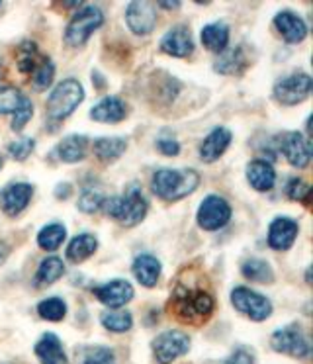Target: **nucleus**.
<instances>
[{
	"label": "nucleus",
	"instance_id": "obj_4",
	"mask_svg": "<svg viewBox=\"0 0 313 364\" xmlns=\"http://www.w3.org/2000/svg\"><path fill=\"white\" fill-rule=\"evenodd\" d=\"M85 100V88L77 79H65L61 80L53 92L47 98V119L49 124H57L69 118L73 112Z\"/></svg>",
	"mask_w": 313,
	"mask_h": 364
},
{
	"label": "nucleus",
	"instance_id": "obj_33",
	"mask_svg": "<svg viewBox=\"0 0 313 364\" xmlns=\"http://www.w3.org/2000/svg\"><path fill=\"white\" fill-rule=\"evenodd\" d=\"M102 325L112 333H125L132 329L133 317L129 311H104L100 316Z\"/></svg>",
	"mask_w": 313,
	"mask_h": 364
},
{
	"label": "nucleus",
	"instance_id": "obj_39",
	"mask_svg": "<svg viewBox=\"0 0 313 364\" xmlns=\"http://www.w3.org/2000/svg\"><path fill=\"white\" fill-rule=\"evenodd\" d=\"M33 149H36V139L33 137H20V139H16V141L8 145V155L14 161H26Z\"/></svg>",
	"mask_w": 313,
	"mask_h": 364
},
{
	"label": "nucleus",
	"instance_id": "obj_2",
	"mask_svg": "<svg viewBox=\"0 0 313 364\" xmlns=\"http://www.w3.org/2000/svg\"><path fill=\"white\" fill-rule=\"evenodd\" d=\"M200 174L194 168H159L151 178V188L156 198L166 202L186 198L198 188Z\"/></svg>",
	"mask_w": 313,
	"mask_h": 364
},
{
	"label": "nucleus",
	"instance_id": "obj_23",
	"mask_svg": "<svg viewBox=\"0 0 313 364\" xmlns=\"http://www.w3.org/2000/svg\"><path fill=\"white\" fill-rule=\"evenodd\" d=\"M88 137L86 135H69L55 145L53 155L61 163H78L86 157Z\"/></svg>",
	"mask_w": 313,
	"mask_h": 364
},
{
	"label": "nucleus",
	"instance_id": "obj_16",
	"mask_svg": "<svg viewBox=\"0 0 313 364\" xmlns=\"http://www.w3.org/2000/svg\"><path fill=\"white\" fill-rule=\"evenodd\" d=\"M92 294L96 296V300L102 301L108 308H122L133 298V286L127 280L116 278V280H110L106 284L96 286Z\"/></svg>",
	"mask_w": 313,
	"mask_h": 364
},
{
	"label": "nucleus",
	"instance_id": "obj_41",
	"mask_svg": "<svg viewBox=\"0 0 313 364\" xmlns=\"http://www.w3.org/2000/svg\"><path fill=\"white\" fill-rule=\"evenodd\" d=\"M223 364H255V353L247 347H237L223 360Z\"/></svg>",
	"mask_w": 313,
	"mask_h": 364
},
{
	"label": "nucleus",
	"instance_id": "obj_43",
	"mask_svg": "<svg viewBox=\"0 0 313 364\" xmlns=\"http://www.w3.org/2000/svg\"><path fill=\"white\" fill-rule=\"evenodd\" d=\"M70 192H73V188H70V184H59L57 188H55V196L59 200H65V198H69L70 196Z\"/></svg>",
	"mask_w": 313,
	"mask_h": 364
},
{
	"label": "nucleus",
	"instance_id": "obj_7",
	"mask_svg": "<svg viewBox=\"0 0 313 364\" xmlns=\"http://www.w3.org/2000/svg\"><path fill=\"white\" fill-rule=\"evenodd\" d=\"M313 88V80L307 73H294L280 79L274 85V98L282 106H296L309 98Z\"/></svg>",
	"mask_w": 313,
	"mask_h": 364
},
{
	"label": "nucleus",
	"instance_id": "obj_9",
	"mask_svg": "<svg viewBox=\"0 0 313 364\" xmlns=\"http://www.w3.org/2000/svg\"><path fill=\"white\" fill-rule=\"evenodd\" d=\"M196 220H198V225L202 230L218 231L226 228L231 220V206L226 198H221L218 194H210L202 200Z\"/></svg>",
	"mask_w": 313,
	"mask_h": 364
},
{
	"label": "nucleus",
	"instance_id": "obj_19",
	"mask_svg": "<svg viewBox=\"0 0 313 364\" xmlns=\"http://www.w3.org/2000/svg\"><path fill=\"white\" fill-rule=\"evenodd\" d=\"M125 116H127V104L117 96H104L90 110V118L100 124H117Z\"/></svg>",
	"mask_w": 313,
	"mask_h": 364
},
{
	"label": "nucleus",
	"instance_id": "obj_46",
	"mask_svg": "<svg viewBox=\"0 0 313 364\" xmlns=\"http://www.w3.org/2000/svg\"><path fill=\"white\" fill-rule=\"evenodd\" d=\"M0 6H2V2H0Z\"/></svg>",
	"mask_w": 313,
	"mask_h": 364
},
{
	"label": "nucleus",
	"instance_id": "obj_30",
	"mask_svg": "<svg viewBox=\"0 0 313 364\" xmlns=\"http://www.w3.org/2000/svg\"><path fill=\"white\" fill-rule=\"evenodd\" d=\"M77 355V364H116V355L108 347H78L75 350Z\"/></svg>",
	"mask_w": 313,
	"mask_h": 364
},
{
	"label": "nucleus",
	"instance_id": "obj_6",
	"mask_svg": "<svg viewBox=\"0 0 313 364\" xmlns=\"http://www.w3.org/2000/svg\"><path fill=\"white\" fill-rule=\"evenodd\" d=\"M231 304L233 308L249 317L250 321H265L272 314V301L262 294L250 290L247 286H237L231 292Z\"/></svg>",
	"mask_w": 313,
	"mask_h": 364
},
{
	"label": "nucleus",
	"instance_id": "obj_22",
	"mask_svg": "<svg viewBox=\"0 0 313 364\" xmlns=\"http://www.w3.org/2000/svg\"><path fill=\"white\" fill-rule=\"evenodd\" d=\"M133 270V277L137 278V282L141 286H145V288H153L159 282V278H161V261L153 257V255L143 253L139 257H135V261L132 264Z\"/></svg>",
	"mask_w": 313,
	"mask_h": 364
},
{
	"label": "nucleus",
	"instance_id": "obj_31",
	"mask_svg": "<svg viewBox=\"0 0 313 364\" xmlns=\"http://www.w3.org/2000/svg\"><path fill=\"white\" fill-rule=\"evenodd\" d=\"M39 61H41V57H39L38 46L33 41H23V43L18 46V49H16V67H18V71L23 73V75H31L36 71Z\"/></svg>",
	"mask_w": 313,
	"mask_h": 364
},
{
	"label": "nucleus",
	"instance_id": "obj_11",
	"mask_svg": "<svg viewBox=\"0 0 313 364\" xmlns=\"http://www.w3.org/2000/svg\"><path fill=\"white\" fill-rule=\"evenodd\" d=\"M125 24L135 36H147L156 26V6L147 0L129 2L125 9Z\"/></svg>",
	"mask_w": 313,
	"mask_h": 364
},
{
	"label": "nucleus",
	"instance_id": "obj_44",
	"mask_svg": "<svg viewBox=\"0 0 313 364\" xmlns=\"http://www.w3.org/2000/svg\"><path fill=\"white\" fill-rule=\"evenodd\" d=\"M156 6H159V9H164V10H179L182 4H180V2H159Z\"/></svg>",
	"mask_w": 313,
	"mask_h": 364
},
{
	"label": "nucleus",
	"instance_id": "obj_37",
	"mask_svg": "<svg viewBox=\"0 0 313 364\" xmlns=\"http://www.w3.org/2000/svg\"><path fill=\"white\" fill-rule=\"evenodd\" d=\"M286 194L290 200L294 202H302L304 206L312 204V186L309 182H305L304 178H292L286 186Z\"/></svg>",
	"mask_w": 313,
	"mask_h": 364
},
{
	"label": "nucleus",
	"instance_id": "obj_45",
	"mask_svg": "<svg viewBox=\"0 0 313 364\" xmlns=\"http://www.w3.org/2000/svg\"><path fill=\"white\" fill-rule=\"evenodd\" d=\"M2 165H4V159H2V155H0V168H2Z\"/></svg>",
	"mask_w": 313,
	"mask_h": 364
},
{
	"label": "nucleus",
	"instance_id": "obj_3",
	"mask_svg": "<svg viewBox=\"0 0 313 364\" xmlns=\"http://www.w3.org/2000/svg\"><path fill=\"white\" fill-rule=\"evenodd\" d=\"M106 214L124 228H133L145 220L149 204L137 184H129L122 196H112L104 202Z\"/></svg>",
	"mask_w": 313,
	"mask_h": 364
},
{
	"label": "nucleus",
	"instance_id": "obj_21",
	"mask_svg": "<svg viewBox=\"0 0 313 364\" xmlns=\"http://www.w3.org/2000/svg\"><path fill=\"white\" fill-rule=\"evenodd\" d=\"M247 181H249L250 188H255L257 192L272 191L274 182H276V171L268 161L255 159L247 165Z\"/></svg>",
	"mask_w": 313,
	"mask_h": 364
},
{
	"label": "nucleus",
	"instance_id": "obj_12",
	"mask_svg": "<svg viewBox=\"0 0 313 364\" xmlns=\"http://www.w3.org/2000/svg\"><path fill=\"white\" fill-rule=\"evenodd\" d=\"M280 151L294 168H305L312 161V141L299 132H288L280 139Z\"/></svg>",
	"mask_w": 313,
	"mask_h": 364
},
{
	"label": "nucleus",
	"instance_id": "obj_14",
	"mask_svg": "<svg viewBox=\"0 0 313 364\" xmlns=\"http://www.w3.org/2000/svg\"><path fill=\"white\" fill-rule=\"evenodd\" d=\"M161 51L171 57H190L194 53V40L186 26H174L161 38Z\"/></svg>",
	"mask_w": 313,
	"mask_h": 364
},
{
	"label": "nucleus",
	"instance_id": "obj_18",
	"mask_svg": "<svg viewBox=\"0 0 313 364\" xmlns=\"http://www.w3.org/2000/svg\"><path fill=\"white\" fill-rule=\"evenodd\" d=\"M229 145H231V132L223 126L213 127L200 143V159L203 163H216Z\"/></svg>",
	"mask_w": 313,
	"mask_h": 364
},
{
	"label": "nucleus",
	"instance_id": "obj_5",
	"mask_svg": "<svg viewBox=\"0 0 313 364\" xmlns=\"http://www.w3.org/2000/svg\"><path fill=\"white\" fill-rule=\"evenodd\" d=\"M104 24V14L98 6L92 4H83L78 12H75V16L70 18L69 26L65 30V41L70 48H80L85 46L86 41L90 40L100 26Z\"/></svg>",
	"mask_w": 313,
	"mask_h": 364
},
{
	"label": "nucleus",
	"instance_id": "obj_32",
	"mask_svg": "<svg viewBox=\"0 0 313 364\" xmlns=\"http://www.w3.org/2000/svg\"><path fill=\"white\" fill-rule=\"evenodd\" d=\"M67 237V228L63 223H49L38 233V245L43 251H57Z\"/></svg>",
	"mask_w": 313,
	"mask_h": 364
},
{
	"label": "nucleus",
	"instance_id": "obj_35",
	"mask_svg": "<svg viewBox=\"0 0 313 364\" xmlns=\"http://www.w3.org/2000/svg\"><path fill=\"white\" fill-rule=\"evenodd\" d=\"M53 79H55V65L51 63V59H41L38 67H36V71L31 73L33 87L38 88V90H46V88L51 87Z\"/></svg>",
	"mask_w": 313,
	"mask_h": 364
},
{
	"label": "nucleus",
	"instance_id": "obj_27",
	"mask_svg": "<svg viewBox=\"0 0 313 364\" xmlns=\"http://www.w3.org/2000/svg\"><path fill=\"white\" fill-rule=\"evenodd\" d=\"M127 149V141L124 137H98L94 141V155L102 163H114L122 157Z\"/></svg>",
	"mask_w": 313,
	"mask_h": 364
},
{
	"label": "nucleus",
	"instance_id": "obj_13",
	"mask_svg": "<svg viewBox=\"0 0 313 364\" xmlns=\"http://www.w3.org/2000/svg\"><path fill=\"white\" fill-rule=\"evenodd\" d=\"M31 196H33V186L28 184V182L8 184L6 188L0 191V208L6 215L16 218L30 206Z\"/></svg>",
	"mask_w": 313,
	"mask_h": 364
},
{
	"label": "nucleus",
	"instance_id": "obj_28",
	"mask_svg": "<svg viewBox=\"0 0 313 364\" xmlns=\"http://www.w3.org/2000/svg\"><path fill=\"white\" fill-rule=\"evenodd\" d=\"M65 274V264L59 257H47L43 261L39 262L38 272H36V286L43 288V286L55 284L59 278Z\"/></svg>",
	"mask_w": 313,
	"mask_h": 364
},
{
	"label": "nucleus",
	"instance_id": "obj_34",
	"mask_svg": "<svg viewBox=\"0 0 313 364\" xmlns=\"http://www.w3.org/2000/svg\"><path fill=\"white\" fill-rule=\"evenodd\" d=\"M38 314L47 321H61L67 316V304L61 298H47L38 304Z\"/></svg>",
	"mask_w": 313,
	"mask_h": 364
},
{
	"label": "nucleus",
	"instance_id": "obj_17",
	"mask_svg": "<svg viewBox=\"0 0 313 364\" xmlns=\"http://www.w3.org/2000/svg\"><path fill=\"white\" fill-rule=\"evenodd\" d=\"M274 28L288 43H302L307 38V24L304 22V18L297 16L292 10L278 12L274 16Z\"/></svg>",
	"mask_w": 313,
	"mask_h": 364
},
{
	"label": "nucleus",
	"instance_id": "obj_36",
	"mask_svg": "<svg viewBox=\"0 0 313 364\" xmlns=\"http://www.w3.org/2000/svg\"><path fill=\"white\" fill-rule=\"evenodd\" d=\"M23 100V95L14 87L0 85V114H14Z\"/></svg>",
	"mask_w": 313,
	"mask_h": 364
},
{
	"label": "nucleus",
	"instance_id": "obj_20",
	"mask_svg": "<svg viewBox=\"0 0 313 364\" xmlns=\"http://www.w3.org/2000/svg\"><path fill=\"white\" fill-rule=\"evenodd\" d=\"M33 350H36V356L41 364H67V355H65L63 343L55 333L41 335Z\"/></svg>",
	"mask_w": 313,
	"mask_h": 364
},
{
	"label": "nucleus",
	"instance_id": "obj_29",
	"mask_svg": "<svg viewBox=\"0 0 313 364\" xmlns=\"http://www.w3.org/2000/svg\"><path fill=\"white\" fill-rule=\"evenodd\" d=\"M241 274L250 282H258V284H270L274 282V270L272 267L265 261V259H247L243 262Z\"/></svg>",
	"mask_w": 313,
	"mask_h": 364
},
{
	"label": "nucleus",
	"instance_id": "obj_38",
	"mask_svg": "<svg viewBox=\"0 0 313 364\" xmlns=\"http://www.w3.org/2000/svg\"><path fill=\"white\" fill-rule=\"evenodd\" d=\"M104 202H106V198L102 196L100 191L86 188V191L80 194L77 206L78 210H80V212H85V214H94V212H98V210L104 206Z\"/></svg>",
	"mask_w": 313,
	"mask_h": 364
},
{
	"label": "nucleus",
	"instance_id": "obj_42",
	"mask_svg": "<svg viewBox=\"0 0 313 364\" xmlns=\"http://www.w3.org/2000/svg\"><path fill=\"white\" fill-rule=\"evenodd\" d=\"M155 145L164 157H176L180 153V143L172 137H161V139H156Z\"/></svg>",
	"mask_w": 313,
	"mask_h": 364
},
{
	"label": "nucleus",
	"instance_id": "obj_8",
	"mask_svg": "<svg viewBox=\"0 0 313 364\" xmlns=\"http://www.w3.org/2000/svg\"><path fill=\"white\" fill-rule=\"evenodd\" d=\"M270 345L276 353L296 356V358H307L312 355V343L297 325H288L272 333Z\"/></svg>",
	"mask_w": 313,
	"mask_h": 364
},
{
	"label": "nucleus",
	"instance_id": "obj_15",
	"mask_svg": "<svg viewBox=\"0 0 313 364\" xmlns=\"http://www.w3.org/2000/svg\"><path fill=\"white\" fill-rule=\"evenodd\" d=\"M297 233H299V225L296 220L286 215L276 218L268 225V245L274 251H288L297 239Z\"/></svg>",
	"mask_w": 313,
	"mask_h": 364
},
{
	"label": "nucleus",
	"instance_id": "obj_24",
	"mask_svg": "<svg viewBox=\"0 0 313 364\" xmlns=\"http://www.w3.org/2000/svg\"><path fill=\"white\" fill-rule=\"evenodd\" d=\"M249 67V59L245 55V49L233 48L221 51L213 63V71L219 75H241Z\"/></svg>",
	"mask_w": 313,
	"mask_h": 364
},
{
	"label": "nucleus",
	"instance_id": "obj_10",
	"mask_svg": "<svg viewBox=\"0 0 313 364\" xmlns=\"http://www.w3.org/2000/svg\"><path fill=\"white\" fill-rule=\"evenodd\" d=\"M190 348V337L180 329H171V331L161 333L153 341V353L159 364H171L179 356L186 355Z\"/></svg>",
	"mask_w": 313,
	"mask_h": 364
},
{
	"label": "nucleus",
	"instance_id": "obj_40",
	"mask_svg": "<svg viewBox=\"0 0 313 364\" xmlns=\"http://www.w3.org/2000/svg\"><path fill=\"white\" fill-rule=\"evenodd\" d=\"M31 116H33V104L28 96H23L22 104H20V108L14 112V118H12V132H22L26 124L30 122Z\"/></svg>",
	"mask_w": 313,
	"mask_h": 364
},
{
	"label": "nucleus",
	"instance_id": "obj_25",
	"mask_svg": "<svg viewBox=\"0 0 313 364\" xmlns=\"http://www.w3.org/2000/svg\"><path fill=\"white\" fill-rule=\"evenodd\" d=\"M200 40L208 51L221 53V51H226L227 43H229V26L226 22H211V24L203 26Z\"/></svg>",
	"mask_w": 313,
	"mask_h": 364
},
{
	"label": "nucleus",
	"instance_id": "obj_1",
	"mask_svg": "<svg viewBox=\"0 0 313 364\" xmlns=\"http://www.w3.org/2000/svg\"><path fill=\"white\" fill-rule=\"evenodd\" d=\"M169 309L180 323H206L216 309V300L208 284V278L196 269L182 270L172 288Z\"/></svg>",
	"mask_w": 313,
	"mask_h": 364
},
{
	"label": "nucleus",
	"instance_id": "obj_26",
	"mask_svg": "<svg viewBox=\"0 0 313 364\" xmlns=\"http://www.w3.org/2000/svg\"><path fill=\"white\" fill-rule=\"evenodd\" d=\"M98 249V239L90 235V233H80L77 237L70 239L69 247H67V259L70 262H83L90 259Z\"/></svg>",
	"mask_w": 313,
	"mask_h": 364
}]
</instances>
